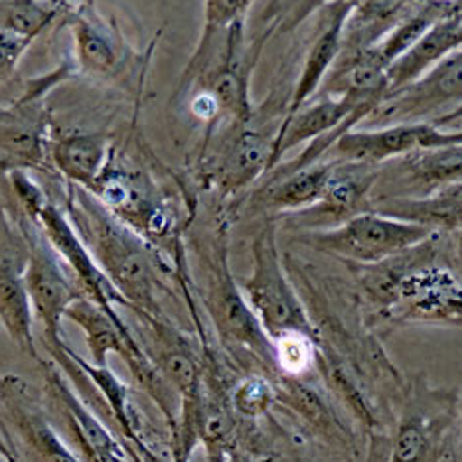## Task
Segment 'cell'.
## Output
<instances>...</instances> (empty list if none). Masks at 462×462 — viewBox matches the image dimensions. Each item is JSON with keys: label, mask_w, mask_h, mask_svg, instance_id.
<instances>
[{"label": "cell", "mask_w": 462, "mask_h": 462, "mask_svg": "<svg viewBox=\"0 0 462 462\" xmlns=\"http://www.w3.org/2000/svg\"><path fill=\"white\" fill-rule=\"evenodd\" d=\"M282 259L312 322L320 380L362 429L367 462H380L407 380L367 322L356 291L334 285L289 255Z\"/></svg>", "instance_id": "obj_1"}, {"label": "cell", "mask_w": 462, "mask_h": 462, "mask_svg": "<svg viewBox=\"0 0 462 462\" xmlns=\"http://www.w3.org/2000/svg\"><path fill=\"white\" fill-rule=\"evenodd\" d=\"M445 236L437 231L382 263L350 265L365 319L382 338L413 324L462 328V275L457 259L443 257Z\"/></svg>", "instance_id": "obj_2"}, {"label": "cell", "mask_w": 462, "mask_h": 462, "mask_svg": "<svg viewBox=\"0 0 462 462\" xmlns=\"http://www.w3.org/2000/svg\"><path fill=\"white\" fill-rule=\"evenodd\" d=\"M61 208L105 277L127 300V310L152 317L168 314L162 299L172 291L166 277L176 279L171 261L79 186L66 182Z\"/></svg>", "instance_id": "obj_3"}, {"label": "cell", "mask_w": 462, "mask_h": 462, "mask_svg": "<svg viewBox=\"0 0 462 462\" xmlns=\"http://www.w3.org/2000/svg\"><path fill=\"white\" fill-rule=\"evenodd\" d=\"M229 214H217L212 234L196 239V255L204 271V287L196 289L206 320L226 358L239 374L277 375L275 348L229 267Z\"/></svg>", "instance_id": "obj_4"}, {"label": "cell", "mask_w": 462, "mask_h": 462, "mask_svg": "<svg viewBox=\"0 0 462 462\" xmlns=\"http://www.w3.org/2000/svg\"><path fill=\"white\" fill-rule=\"evenodd\" d=\"M458 425V392L437 387L425 372H419L407 380L380 462H440Z\"/></svg>", "instance_id": "obj_5"}, {"label": "cell", "mask_w": 462, "mask_h": 462, "mask_svg": "<svg viewBox=\"0 0 462 462\" xmlns=\"http://www.w3.org/2000/svg\"><path fill=\"white\" fill-rule=\"evenodd\" d=\"M277 231V217H265L251 241L254 267L245 279H239V287L271 342L287 332L314 336L307 307L279 251Z\"/></svg>", "instance_id": "obj_6"}, {"label": "cell", "mask_w": 462, "mask_h": 462, "mask_svg": "<svg viewBox=\"0 0 462 462\" xmlns=\"http://www.w3.org/2000/svg\"><path fill=\"white\" fill-rule=\"evenodd\" d=\"M437 234L421 224L405 222L380 212H364L330 229L299 231L304 247L330 255L348 265H375L403 254Z\"/></svg>", "instance_id": "obj_7"}, {"label": "cell", "mask_w": 462, "mask_h": 462, "mask_svg": "<svg viewBox=\"0 0 462 462\" xmlns=\"http://www.w3.org/2000/svg\"><path fill=\"white\" fill-rule=\"evenodd\" d=\"M265 125L255 109L249 121L229 125L216 149L199 159L198 180L206 190L216 192L219 202L237 198L271 172L281 125Z\"/></svg>", "instance_id": "obj_8"}, {"label": "cell", "mask_w": 462, "mask_h": 462, "mask_svg": "<svg viewBox=\"0 0 462 462\" xmlns=\"http://www.w3.org/2000/svg\"><path fill=\"white\" fill-rule=\"evenodd\" d=\"M0 437L14 462H81L24 377L0 375Z\"/></svg>", "instance_id": "obj_9"}, {"label": "cell", "mask_w": 462, "mask_h": 462, "mask_svg": "<svg viewBox=\"0 0 462 462\" xmlns=\"http://www.w3.org/2000/svg\"><path fill=\"white\" fill-rule=\"evenodd\" d=\"M42 374V399L54 423L64 429L66 443L81 462H129L127 445L105 425L83 402L68 375L54 360L38 365Z\"/></svg>", "instance_id": "obj_10"}, {"label": "cell", "mask_w": 462, "mask_h": 462, "mask_svg": "<svg viewBox=\"0 0 462 462\" xmlns=\"http://www.w3.org/2000/svg\"><path fill=\"white\" fill-rule=\"evenodd\" d=\"M458 105H462V46L437 61L419 79L385 93L367 121L393 125L423 117L439 119Z\"/></svg>", "instance_id": "obj_11"}, {"label": "cell", "mask_w": 462, "mask_h": 462, "mask_svg": "<svg viewBox=\"0 0 462 462\" xmlns=\"http://www.w3.org/2000/svg\"><path fill=\"white\" fill-rule=\"evenodd\" d=\"M462 143V131H447L437 123H393L367 131H348L334 143L332 161L380 166L415 151Z\"/></svg>", "instance_id": "obj_12"}, {"label": "cell", "mask_w": 462, "mask_h": 462, "mask_svg": "<svg viewBox=\"0 0 462 462\" xmlns=\"http://www.w3.org/2000/svg\"><path fill=\"white\" fill-rule=\"evenodd\" d=\"M68 354L79 372L88 377L93 390L99 393L105 417L113 419L125 443H129L146 462H172L171 445L164 443L162 437L156 433L151 419L144 415L134 399L131 387L125 385L107 365H97L81 358L69 346Z\"/></svg>", "instance_id": "obj_13"}, {"label": "cell", "mask_w": 462, "mask_h": 462, "mask_svg": "<svg viewBox=\"0 0 462 462\" xmlns=\"http://www.w3.org/2000/svg\"><path fill=\"white\" fill-rule=\"evenodd\" d=\"M462 184V143L415 151L380 164L372 204L387 198H425Z\"/></svg>", "instance_id": "obj_14"}, {"label": "cell", "mask_w": 462, "mask_h": 462, "mask_svg": "<svg viewBox=\"0 0 462 462\" xmlns=\"http://www.w3.org/2000/svg\"><path fill=\"white\" fill-rule=\"evenodd\" d=\"M377 174L380 166L334 161L328 184L319 202L302 212L282 216V219L299 231H310L330 229L354 216L370 212Z\"/></svg>", "instance_id": "obj_15"}, {"label": "cell", "mask_w": 462, "mask_h": 462, "mask_svg": "<svg viewBox=\"0 0 462 462\" xmlns=\"http://www.w3.org/2000/svg\"><path fill=\"white\" fill-rule=\"evenodd\" d=\"M48 144L46 113L34 97L0 109V171H50Z\"/></svg>", "instance_id": "obj_16"}, {"label": "cell", "mask_w": 462, "mask_h": 462, "mask_svg": "<svg viewBox=\"0 0 462 462\" xmlns=\"http://www.w3.org/2000/svg\"><path fill=\"white\" fill-rule=\"evenodd\" d=\"M332 168L334 161L330 159L297 168V171H271L249 198V208L267 214V217L302 212L322 198Z\"/></svg>", "instance_id": "obj_17"}, {"label": "cell", "mask_w": 462, "mask_h": 462, "mask_svg": "<svg viewBox=\"0 0 462 462\" xmlns=\"http://www.w3.org/2000/svg\"><path fill=\"white\" fill-rule=\"evenodd\" d=\"M354 5L340 3V0H334V3L327 8V14L322 18V30L312 40V44L307 51V58H304V66L300 76L297 79V86L292 89L291 97L287 101L285 109V119L292 117L300 107H304L317 91L322 88V83L327 81L330 69L334 68L336 60H338L342 51V36H344V26L346 20L350 16V10ZM282 119V121H285Z\"/></svg>", "instance_id": "obj_18"}, {"label": "cell", "mask_w": 462, "mask_h": 462, "mask_svg": "<svg viewBox=\"0 0 462 462\" xmlns=\"http://www.w3.org/2000/svg\"><path fill=\"white\" fill-rule=\"evenodd\" d=\"M78 68L96 78L117 73L127 60V44L93 8H81L69 20Z\"/></svg>", "instance_id": "obj_19"}, {"label": "cell", "mask_w": 462, "mask_h": 462, "mask_svg": "<svg viewBox=\"0 0 462 462\" xmlns=\"http://www.w3.org/2000/svg\"><path fill=\"white\" fill-rule=\"evenodd\" d=\"M111 141L101 133H66L50 136V166L68 184L91 190L111 161Z\"/></svg>", "instance_id": "obj_20"}, {"label": "cell", "mask_w": 462, "mask_h": 462, "mask_svg": "<svg viewBox=\"0 0 462 462\" xmlns=\"http://www.w3.org/2000/svg\"><path fill=\"white\" fill-rule=\"evenodd\" d=\"M0 324L26 358L36 362V365L44 362L34 336L32 302L24 282V263L6 255H0Z\"/></svg>", "instance_id": "obj_21"}, {"label": "cell", "mask_w": 462, "mask_h": 462, "mask_svg": "<svg viewBox=\"0 0 462 462\" xmlns=\"http://www.w3.org/2000/svg\"><path fill=\"white\" fill-rule=\"evenodd\" d=\"M229 399L239 419L261 421L277 405L275 383H273V377L259 372L239 374L231 385Z\"/></svg>", "instance_id": "obj_22"}, {"label": "cell", "mask_w": 462, "mask_h": 462, "mask_svg": "<svg viewBox=\"0 0 462 462\" xmlns=\"http://www.w3.org/2000/svg\"><path fill=\"white\" fill-rule=\"evenodd\" d=\"M60 8L48 0H0V32L34 40L54 23Z\"/></svg>", "instance_id": "obj_23"}, {"label": "cell", "mask_w": 462, "mask_h": 462, "mask_svg": "<svg viewBox=\"0 0 462 462\" xmlns=\"http://www.w3.org/2000/svg\"><path fill=\"white\" fill-rule=\"evenodd\" d=\"M273 348H275L277 375L304 377L317 374L319 352L314 336L287 332L273 340Z\"/></svg>", "instance_id": "obj_24"}, {"label": "cell", "mask_w": 462, "mask_h": 462, "mask_svg": "<svg viewBox=\"0 0 462 462\" xmlns=\"http://www.w3.org/2000/svg\"><path fill=\"white\" fill-rule=\"evenodd\" d=\"M254 0H206L204 28H227L245 18Z\"/></svg>", "instance_id": "obj_25"}, {"label": "cell", "mask_w": 462, "mask_h": 462, "mask_svg": "<svg viewBox=\"0 0 462 462\" xmlns=\"http://www.w3.org/2000/svg\"><path fill=\"white\" fill-rule=\"evenodd\" d=\"M30 44H32L30 38L0 32V83L13 78V73L18 68V61L23 60Z\"/></svg>", "instance_id": "obj_26"}, {"label": "cell", "mask_w": 462, "mask_h": 462, "mask_svg": "<svg viewBox=\"0 0 462 462\" xmlns=\"http://www.w3.org/2000/svg\"><path fill=\"white\" fill-rule=\"evenodd\" d=\"M190 462H227V455L222 453V450L198 447L190 457Z\"/></svg>", "instance_id": "obj_27"}, {"label": "cell", "mask_w": 462, "mask_h": 462, "mask_svg": "<svg viewBox=\"0 0 462 462\" xmlns=\"http://www.w3.org/2000/svg\"><path fill=\"white\" fill-rule=\"evenodd\" d=\"M458 121H462V105H458V107L453 109V111H448L447 115H443V117L435 119L439 127H447V125H455Z\"/></svg>", "instance_id": "obj_28"}, {"label": "cell", "mask_w": 462, "mask_h": 462, "mask_svg": "<svg viewBox=\"0 0 462 462\" xmlns=\"http://www.w3.org/2000/svg\"><path fill=\"white\" fill-rule=\"evenodd\" d=\"M455 259H457V267L462 275V229L458 231V239H457V249H455Z\"/></svg>", "instance_id": "obj_29"}, {"label": "cell", "mask_w": 462, "mask_h": 462, "mask_svg": "<svg viewBox=\"0 0 462 462\" xmlns=\"http://www.w3.org/2000/svg\"><path fill=\"white\" fill-rule=\"evenodd\" d=\"M127 445V453H129V462H146L139 453H136V450L129 445V443H125Z\"/></svg>", "instance_id": "obj_30"}, {"label": "cell", "mask_w": 462, "mask_h": 462, "mask_svg": "<svg viewBox=\"0 0 462 462\" xmlns=\"http://www.w3.org/2000/svg\"><path fill=\"white\" fill-rule=\"evenodd\" d=\"M457 462H462V397H460V440H458V453Z\"/></svg>", "instance_id": "obj_31"}, {"label": "cell", "mask_w": 462, "mask_h": 462, "mask_svg": "<svg viewBox=\"0 0 462 462\" xmlns=\"http://www.w3.org/2000/svg\"><path fill=\"white\" fill-rule=\"evenodd\" d=\"M0 450H3V453L10 458V460H13V455H10V450H8V447H6V443H5V440H3V437H0ZM14 462V460H13Z\"/></svg>", "instance_id": "obj_32"}, {"label": "cell", "mask_w": 462, "mask_h": 462, "mask_svg": "<svg viewBox=\"0 0 462 462\" xmlns=\"http://www.w3.org/2000/svg\"><path fill=\"white\" fill-rule=\"evenodd\" d=\"M0 462H13V460H10V458L3 453V450H0Z\"/></svg>", "instance_id": "obj_33"}]
</instances>
